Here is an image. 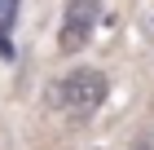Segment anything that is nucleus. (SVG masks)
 Here are the masks:
<instances>
[{
	"label": "nucleus",
	"instance_id": "obj_2",
	"mask_svg": "<svg viewBox=\"0 0 154 150\" xmlns=\"http://www.w3.org/2000/svg\"><path fill=\"white\" fill-rule=\"evenodd\" d=\"M97 18H101V0H66L62 13V31H57V49L62 53H79L93 35Z\"/></svg>",
	"mask_w": 154,
	"mask_h": 150
},
{
	"label": "nucleus",
	"instance_id": "obj_1",
	"mask_svg": "<svg viewBox=\"0 0 154 150\" xmlns=\"http://www.w3.org/2000/svg\"><path fill=\"white\" fill-rule=\"evenodd\" d=\"M53 88H57V93H53V102H57L71 119H88L97 106L106 102V88H110V84H106V75H101V71L79 66V71H71L62 84H53Z\"/></svg>",
	"mask_w": 154,
	"mask_h": 150
},
{
	"label": "nucleus",
	"instance_id": "obj_3",
	"mask_svg": "<svg viewBox=\"0 0 154 150\" xmlns=\"http://www.w3.org/2000/svg\"><path fill=\"white\" fill-rule=\"evenodd\" d=\"M13 22H18V0H0V58H13V44H9Z\"/></svg>",
	"mask_w": 154,
	"mask_h": 150
}]
</instances>
